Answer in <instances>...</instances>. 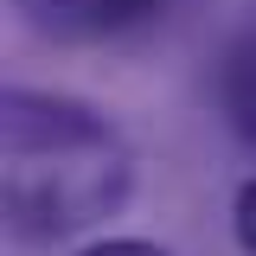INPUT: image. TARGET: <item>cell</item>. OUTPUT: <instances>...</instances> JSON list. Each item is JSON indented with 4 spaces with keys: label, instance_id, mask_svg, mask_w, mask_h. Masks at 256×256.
<instances>
[{
    "label": "cell",
    "instance_id": "6da1fadb",
    "mask_svg": "<svg viewBox=\"0 0 256 256\" xmlns=\"http://www.w3.org/2000/svg\"><path fill=\"white\" fill-rule=\"evenodd\" d=\"M0 192L6 224L45 244L109 218L128 198L134 154L102 109L52 90H6L0 102Z\"/></svg>",
    "mask_w": 256,
    "mask_h": 256
},
{
    "label": "cell",
    "instance_id": "7a4b0ae2",
    "mask_svg": "<svg viewBox=\"0 0 256 256\" xmlns=\"http://www.w3.org/2000/svg\"><path fill=\"white\" fill-rule=\"evenodd\" d=\"M20 20L38 38H58V45H90V38H116V32L148 26L166 0H13Z\"/></svg>",
    "mask_w": 256,
    "mask_h": 256
},
{
    "label": "cell",
    "instance_id": "3957f363",
    "mask_svg": "<svg viewBox=\"0 0 256 256\" xmlns=\"http://www.w3.org/2000/svg\"><path fill=\"white\" fill-rule=\"evenodd\" d=\"M224 109H230L237 134L256 148V32L237 38V52L224 58Z\"/></svg>",
    "mask_w": 256,
    "mask_h": 256
},
{
    "label": "cell",
    "instance_id": "277c9868",
    "mask_svg": "<svg viewBox=\"0 0 256 256\" xmlns=\"http://www.w3.org/2000/svg\"><path fill=\"white\" fill-rule=\"evenodd\" d=\"M230 224H237V244H244V256H256V180H244V186H237Z\"/></svg>",
    "mask_w": 256,
    "mask_h": 256
},
{
    "label": "cell",
    "instance_id": "5b68a950",
    "mask_svg": "<svg viewBox=\"0 0 256 256\" xmlns=\"http://www.w3.org/2000/svg\"><path fill=\"white\" fill-rule=\"evenodd\" d=\"M77 256H166V250L148 244V237H96L90 250H77Z\"/></svg>",
    "mask_w": 256,
    "mask_h": 256
}]
</instances>
